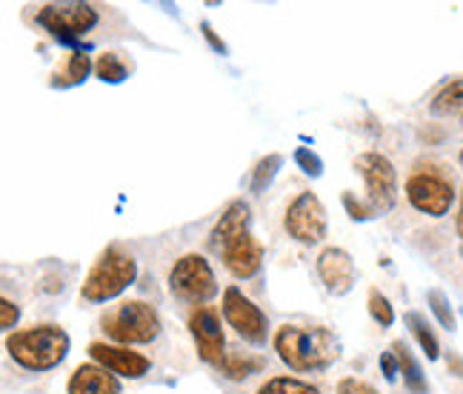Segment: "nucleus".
<instances>
[{
	"label": "nucleus",
	"mask_w": 463,
	"mask_h": 394,
	"mask_svg": "<svg viewBox=\"0 0 463 394\" xmlns=\"http://www.w3.org/2000/svg\"><path fill=\"white\" fill-rule=\"evenodd\" d=\"M100 329L118 346H146L160 337L164 324L146 300H123L100 317Z\"/></svg>",
	"instance_id": "nucleus-3"
},
{
	"label": "nucleus",
	"mask_w": 463,
	"mask_h": 394,
	"mask_svg": "<svg viewBox=\"0 0 463 394\" xmlns=\"http://www.w3.org/2000/svg\"><path fill=\"white\" fill-rule=\"evenodd\" d=\"M295 164H298L300 172L309 174V177H320V174H324V160H320L317 152H312L307 146L295 149Z\"/></svg>",
	"instance_id": "nucleus-27"
},
{
	"label": "nucleus",
	"mask_w": 463,
	"mask_h": 394,
	"mask_svg": "<svg viewBox=\"0 0 463 394\" xmlns=\"http://www.w3.org/2000/svg\"><path fill=\"white\" fill-rule=\"evenodd\" d=\"M426 303H430V309H432V314H435L438 324H440L443 329H447V332H455L458 320H455V309H452L449 297L443 295V292H438V289H432L430 295H426Z\"/></svg>",
	"instance_id": "nucleus-26"
},
{
	"label": "nucleus",
	"mask_w": 463,
	"mask_h": 394,
	"mask_svg": "<svg viewBox=\"0 0 463 394\" xmlns=\"http://www.w3.org/2000/svg\"><path fill=\"white\" fill-rule=\"evenodd\" d=\"M354 172L366 183V203L375 211V218H383L398 203V169L381 152H364L354 157Z\"/></svg>",
	"instance_id": "nucleus-6"
},
{
	"label": "nucleus",
	"mask_w": 463,
	"mask_h": 394,
	"mask_svg": "<svg viewBox=\"0 0 463 394\" xmlns=\"http://www.w3.org/2000/svg\"><path fill=\"white\" fill-rule=\"evenodd\" d=\"M189 334L198 346V357L209 366H221L226 361V334L223 320L215 306H194L189 312Z\"/></svg>",
	"instance_id": "nucleus-11"
},
{
	"label": "nucleus",
	"mask_w": 463,
	"mask_h": 394,
	"mask_svg": "<svg viewBox=\"0 0 463 394\" xmlns=\"http://www.w3.org/2000/svg\"><path fill=\"white\" fill-rule=\"evenodd\" d=\"M315 268H317L320 283H324L326 292L335 297L349 295L354 289V283H358V268H354V260L341 246H326L324 252L317 255Z\"/></svg>",
	"instance_id": "nucleus-13"
},
{
	"label": "nucleus",
	"mask_w": 463,
	"mask_h": 394,
	"mask_svg": "<svg viewBox=\"0 0 463 394\" xmlns=\"http://www.w3.org/2000/svg\"><path fill=\"white\" fill-rule=\"evenodd\" d=\"M258 394H320L317 386L307 383V380H298V378H289V374H280V378H269Z\"/></svg>",
	"instance_id": "nucleus-24"
},
{
	"label": "nucleus",
	"mask_w": 463,
	"mask_h": 394,
	"mask_svg": "<svg viewBox=\"0 0 463 394\" xmlns=\"http://www.w3.org/2000/svg\"><path fill=\"white\" fill-rule=\"evenodd\" d=\"M263 366H266L263 357H235V354H226V361L218 366V371L223 374L226 380H232V383H243L246 378L258 374Z\"/></svg>",
	"instance_id": "nucleus-20"
},
{
	"label": "nucleus",
	"mask_w": 463,
	"mask_h": 394,
	"mask_svg": "<svg viewBox=\"0 0 463 394\" xmlns=\"http://www.w3.org/2000/svg\"><path fill=\"white\" fill-rule=\"evenodd\" d=\"M381 371H383V378H386V383H395L398 380V374H401V366H398V357H395V352H381Z\"/></svg>",
	"instance_id": "nucleus-31"
},
{
	"label": "nucleus",
	"mask_w": 463,
	"mask_h": 394,
	"mask_svg": "<svg viewBox=\"0 0 463 394\" xmlns=\"http://www.w3.org/2000/svg\"><path fill=\"white\" fill-rule=\"evenodd\" d=\"M218 255L232 277L249 280V277H255L263 266V243L252 235V231H246V235L226 243Z\"/></svg>",
	"instance_id": "nucleus-14"
},
{
	"label": "nucleus",
	"mask_w": 463,
	"mask_h": 394,
	"mask_svg": "<svg viewBox=\"0 0 463 394\" xmlns=\"http://www.w3.org/2000/svg\"><path fill=\"white\" fill-rule=\"evenodd\" d=\"M280 169H283V155L272 152V155L260 157L258 166L252 169V181H249V189H252V194H260V192L269 189Z\"/></svg>",
	"instance_id": "nucleus-22"
},
{
	"label": "nucleus",
	"mask_w": 463,
	"mask_h": 394,
	"mask_svg": "<svg viewBox=\"0 0 463 394\" xmlns=\"http://www.w3.org/2000/svg\"><path fill=\"white\" fill-rule=\"evenodd\" d=\"M249 220H252V214H249V203L243 201H232L223 214L218 218V223L212 226L209 231V249H215V252H221V249L226 243H232L235 238L246 235L249 231Z\"/></svg>",
	"instance_id": "nucleus-16"
},
{
	"label": "nucleus",
	"mask_w": 463,
	"mask_h": 394,
	"mask_svg": "<svg viewBox=\"0 0 463 394\" xmlns=\"http://www.w3.org/2000/svg\"><path fill=\"white\" fill-rule=\"evenodd\" d=\"M460 166H463V152H460Z\"/></svg>",
	"instance_id": "nucleus-35"
},
{
	"label": "nucleus",
	"mask_w": 463,
	"mask_h": 394,
	"mask_svg": "<svg viewBox=\"0 0 463 394\" xmlns=\"http://www.w3.org/2000/svg\"><path fill=\"white\" fill-rule=\"evenodd\" d=\"M344 209H346V214L352 220H358V223H366V220H375V211L369 209V203L366 201H358L352 192H344Z\"/></svg>",
	"instance_id": "nucleus-28"
},
{
	"label": "nucleus",
	"mask_w": 463,
	"mask_h": 394,
	"mask_svg": "<svg viewBox=\"0 0 463 394\" xmlns=\"http://www.w3.org/2000/svg\"><path fill=\"white\" fill-rule=\"evenodd\" d=\"M403 324H406L409 332H412V337L418 340V346L423 349V354L430 357V361H438V357H440V343H438V334L430 326V320H426L420 312H406Z\"/></svg>",
	"instance_id": "nucleus-19"
},
{
	"label": "nucleus",
	"mask_w": 463,
	"mask_h": 394,
	"mask_svg": "<svg viewBox=\"0 0 463 394\" xmlns=\"http://www.w3.org/2000/svg\"><path fill=\"white\" fill-rule=\"evenodd\" d=\"M95 78L103 80V83L118 86V83H123L129 78V66L118 55V52H103V55L95 61Z\"/></svg>",
	"instance_id": "nucleus-21"
},
{
	"label": "nucleus",
	"mask_w": 463,
	"mask_h": 394,
	"mask_svg": "<svg viewBox=\"0 0 463 394\" xmlns=\"http://www.w3.org/2000/svg\"><path fill=\"white\" fill-rule=\"evenodd\" d=\"M460 106H463V78L449 80L443 86L435 95V100L430 103V109H432V115H455Z\"/></svg>",
	"instance_id": "nucleus-23"
},
{
	"label": "nucleus",
	"mask_w": 463,
	"mask_h": 394,
	"mask_svg": "<svg viewBox=\"0 0 463 394\" xmlns=\"http://www.w3.org/2000/svg\"><path fill=\"white\" fill-rule=\"evenodd\" d=\"M221 314L249 346H258V349L266 346V340H269V317H266L263 309L255 306V303L249 300L238 286H226L223 289Z\"/></svg>",
	"instance_id": "nucleus-8"
},
{
	"label": "nucleus",
	"mask_w": 463,
	"mask_h": 394,
	"mask_svg": "<svg viewBox=\"0 0 463 394\" xmlns=\"http://www.w3.org/2000/svg\"><path fill=\"white\" fill-rule=\"evenodd\" d=\"M201 32H203V38H206V43H209L212 49H215V52H218V55H226V52H229V49H226V43H223V41L218 38V34H215V29H212V23H206V21H203V23H201Z\"/></svg>",
	"instance_id": "nucleus-32"
},
{
	"label": "nucleus",
	"mask_w": 463,
	"mask_h": 394,
	"mask_svg": "<svg viewBox=\"0 0 463 394\" xmlns=\"http://www.w3.org/2000/svg\"><path fill=\"white\" fill-rule=\"evenodd\" d=\"M392 352H395L398 357V366H401V374H403V386L412 391V394H426L430 391V383H426V374L418 363V357L409 352V346L403 343V340H395V343L389 346Z\"/></svg>",
	"instance_id": "nucleus-18"
},
{
	"label": "nucleus",
	"mask_w": 463,
	"mask_h": 394,
	"mask_svg": "<svg viewBox=\"0 0 463 394\" xmlns=\"http://www.w3.org/2000/svg\"><path fill=\"white\" fill-rule=\"evenodd\" d=\"M283 229H287L292 240L304 246H315L324 240L329 231V220L320 197L315 192H300L289 203L287 214H283Z\"/></svg>",
	"instance_id": "nucleus-9"
},
{
	"label": "nucleus",
	"mask_w": 463,
	"mask_h": 394,
	"mask_svg": "<svg viewBox=\"0 0 463 394\" xmlns=\"http://www.w3.org/2000/svg\"><path fill=\"white\" fill-rule=\"evenodd\" d=\"M34 23L72 52H89L80 38L100 23V14L92 4H83V0H63V4H43L34 14Z\"/></svg>",
	"instance_id": "nucleus-4"
},
{
	"label": "nucleus",
	"mask_w": 463,
	"mask_h": 394,
	"mask_svg": "<svg viewBox=\"0 0 463 394\" xmlns=\"http://www.w3.org/2000/svg\"><path fill=\"white\" fill-rule=\"evenodd\" d=\"M406 201L430 218H443L455 203V186L438 172H415L406 181Z\"/></svg>",
	"instance_id": "nucleus-10"
},
{
	"label": "nucleus",
	"mask_w": 463,
	"mask_h": 394,
	"mask_svg": "<svg viewBox=\"0 0 463 394\" xmlns=\"http://www.w3.org/2000/svg\"><path fill=\"white\" fill-rule=\"evenodd\" d=\"M17 320H21V309H17V303L4 297V300H0V329L12 334V329L17 326Z\"/></svg>",
	"instance_id": "nucleus-29"
},
{
	"label": "nucleus",
	"mask_w": 463,
	"mask_h": 394,
	"mask_svg": "<svg viewBox=\"0 0 463 394\" xmlns=\"http://www.w3.org/2000/svg\"><path fill=\"white\" fill-rule=\"evenodd\" d=\"M89 357H92L98 366L118 374V378H129V380H140L152 369V361L146 354H140V352H135L129 346L103 343V340L89 343Z\"/></svg>",
	"instance_id": "nucleus-12"
},
{
	"label": "nucleus",
	"mask_w": 463,
	"mask_h": 394,
	"mask_svg": "<svg viewBox=\"0 0 463 394\" xmlns=\"http://www.w3.org/2000/svg\"><path fill=\"white\" fill-rule=\"evenodd\" d=\"M366 306H369V314H372V320H375V324H378L381 329L395 326V309H392L389 297H386L381 289H369Z\"/></svg>",
	"instance_id": "nucleus-25"
},
{
	"label": "nucleus",
	"mask_w": 463,
	"mask_h": 394,
	"mask_svg": "<svg viewBox=\"0 0 463 394\" xmlns=\"http://www.w3.org/2000/svg\"><path fill=\"white\" fill-rule=\"evenodd\" d=\"M135 280H137V260L112 246L89 268V275L80 283V297L86 303H109L127 292Z\"/></svg>",
	"instance_id": "nucleus-5"
},
{
	"label": "nucleus",
	"mask_w": 463,
	"mask_h": 394,
	"mask_svg": "<svg viewBox=\"0 0 463 394\" xmlns=\"http://www.w3.org/2000/svg\"><path fill=\"white\" fill-rule=\"evenodd\" d=\"M455 229H458V238L463 240V189H460V206H458V214H455Z\"/></svg>",
	"instance_id": "nucleus-33"
},
{
	"label": "nucleus",
	"mask_w": 463,
	"mask_h": 394,
	"mask_svg": "<svg viewBox=\"0 0 463 394\" xmlns=\"http://www.w3.org/2000/svg\"><path fill=\"white\" fill-rule=\"evenodd\" d=\"M169 289L177 300L189 306H206L218 295V277L203 255H184L177 258L169 272Z\"/></svg>",
	"instance_id": "nucleus-7"
},
{
	"label": "nucleus",
	"mask_w": 463,
	"mask_h": 394,
	"mask_svg": "<svg viewBox=\"0 0 463 394\" xmlns=\"http://www.w3.org/2000/svg\"><path fill=\"white\" fill-rule=\"evenodd\" d=\"M335 391L337 394H381L375 386H369L366 380H358V378H341Z\"/></svg>",
	"instance_id": "nucleus-30"
},
{
	"label": "nucleus",
	"mask_w": 463,
	"mask_h": 394,
	"mask_svg": "<svg viewBox=\"0 0 463 394\" xmlns=\"http://www.w3.org/2000/svg\"><path fill=\"white\" fill-rule=\"evenodd\" d=\"M449 369L458 374V378H463V361H460L458 354H449Z\"/></svg>",
	"instance_id": "nucleus-34"
},
{
	"label": "nucleus",
	"mask_w": 463,
	"mask_h": 394,
	"mask_svg": "<svg viewBox=\"0 0 463 394\" xmlns=\"http://www.w3.org/2000/svg\"><path fill=\"white\" fill-rule=\"evenodd\" d=\"M66 394H123L120 378L98 363H83L72 371Z\"/></svg>",
	"instance_id": "nucleus-15"
},
{
	"label": "nucleus",
	"mask_w": 463,
	"mask_h": 394,
	"mask_svg": "<svg viewBox=\"0 0 463 394\" xmlns=\"http://www.w3.org/2000/svg\"><path fill=\"white\" fill-rule=\"evenodd\" d=\"M272 346L278 357L292 371H324L337 357H341V343L326 326H280L272 337Z\"/></svg>",
	"instance_id": "nucleus-1"
},
{
	"label": "nucleus",
	"mask_w": 463,
	"mask_h": 394,
	"mask_svg": "<svg viewBox=\"0 0 463 394\" xmlns=\"http://www.w3.org/2000/svg\"><path fill=\"white\" fill-rule=\"evenodd\" d=\"M72 349L66 329L58 324H38L6 334V352L12 361L26 371L58 369Z\"/></svg>",
	"instance_id": "nucleus-2"
},
{
	"label": "nucleus",
	"mask_w": 463,
	"mask_h": 394,
	"mask_svg": "<svg viewBox=\"0 0 463 394\" xmlns=\"http://www.w3.org/2000/svg\"><path fill=\"white\" fill-rule=\"evenodd\" d=\"M92 71H95V63L89 58V52H72V55L66 58V63L61 69H55L49 86L52 89H75V86L86 83Z\"/></svg>",
	"instance_id": "nucleus-17"
}]
</instances>
